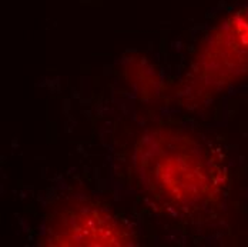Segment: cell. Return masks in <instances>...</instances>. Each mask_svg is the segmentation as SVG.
Here are the masks:
<instances>
[{
    "mask_svg": "<svg viewBox=\"0 0 248 247\" xmlns=\"http://www.w3.org/2000/svg\"><path fill=\"white\" fill-rule=\"evenodd\" d=\"M49 246H131L130 229L107 210L73 203L51 214L45 239Z\"/></svg>",
    "mask_w": 248,
    "mask_h": 247,
    "instance_id": "cell-3",
    "label": "cell"
},
{
    "mask_svg": "<svg viewBox=\"0 0 248 247\" xmlns=\"http://www.w3.org/2000/svg\"><path fill=\"white\" fill-rule=\"evenodd\" d=\"M248 72V9L207 34L188 76L193 93H216Z\"/></svg>",
    "mask_w": 248,
    "mask_h": 247,
    "instance_id": "cell-2",
    "label": "cell"
},
{
    "mask_svg": "<svg viewBox=\"0 0 248 247\" xmlns=\"http://www.w3.org/2000/svg\"><path fill=\"white\" fill-rule=\"evenodd\" d=\"M134 166L151 196L183 210L202 209L223 190V167L211 150L183 130H147L137 140Z\"/></svg>",
    "mask_w": 248,
    "mask_h": 247,
    "instance_id": "cell-1",
    "label": "cell"
}]
</instances>
